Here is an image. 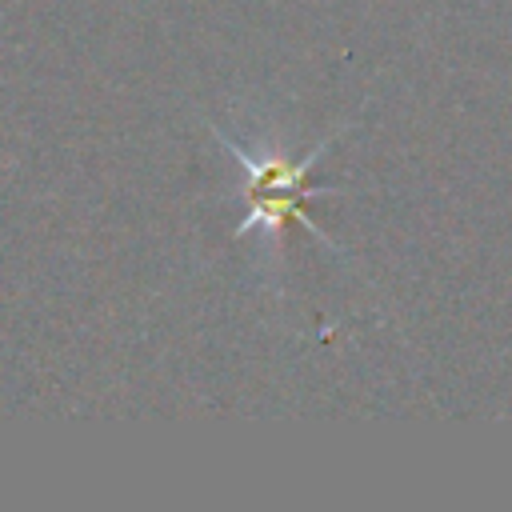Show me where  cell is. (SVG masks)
<instances>
[{"mask_svg":"<svg viewBox=\"0 0 512 512\" xmlns=\"http://www.w3.org/2000/svg\"><path fill=\"white\" fill-rule=\"evenodd\" d=\"M232 152H236L240 164L248 168V204H252V212H248V220H244L240 232L256 228V232L268 236V244H276L280 228H284L288 220H300V224H308L312 236L328 240V236L320 232V224H312V216L304 212V200L316 196V192L304 184V176H308V168L316 164V156L324 152V144H316L304 160H288V156H280V152H272V156H264V152H260V156H248V152H240L236 144H232Z\"/></svg>","mask_w":512,"mask_h":512,"instance_id":"obj_1","label":"cell"}]
</instances>
